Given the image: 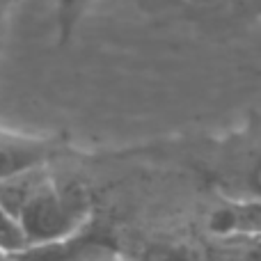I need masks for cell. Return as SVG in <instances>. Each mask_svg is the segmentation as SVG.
Returning a JSON list of instances; mask_svg holds the SVG:
<instances>
[{
    "label": "cell",
    "instance_id": "obj_1",
    "mask_svg": "<svg viewBox=\"0 0 261 261\" xmlns=\"http://www.w3.org/2000/svg\"><path fill=\"white\" fill-rule=\"evenodd\" d=\"M85 213L87 197L81 188H60L50 179L18 211L16 222L28 245H41L85 229Z\"/></svg>",
    "mask_w": 261,
    "mask_h": 261
},
{
    "label": "cell",
    "instance_id": "obj_2",
    "mask_svg": "<svg viewBox=\"0 0 261 261\" xmlns=\"http://www.w3.org/2000/svg\"><path fill=\"white\" fill-rule=\"evenodd\" d=\"M50 156H53V144L46 140L0 135V179L46 165Z\"/></svg>",
    "mask_w": 261,
    "mask_h": 261
},
{
    "label": "cell",
    "instance_id": "obj_3",
    "mask_svg": "<svg viewBox=\"0 0 261 261\" xmlns=\"http://www.w3.org/2000/svg\"><path fill=\"white\" fill-rule=\"evenodd\" d=\"M48 181H50V174L46 172V165L3 176V179H0V206H3L9 216L16 218L18 211L30 202L32 195L44 184H48Z\"/></svg>",
    "mask_w": 261,
    "mask_h": 261
},
{
    "label": "cell",
    "instance_id": "obj_4",
    "mask_svg": "<svg viewBox=\"0 0 261 261\" xmlns=\"http://www.w3.org/2000/svg\"><path fill=\"white\" fill-rule=\"evenodd\" d=\"M208 229L218 236H231L241 231L257 234L259 231V202L236 204V206H220L208 218Z\"/></svg>",
    "mask_w": 261,
    "mask_h": 261
},
{
    "label": "cell",
    "instance_id": "obj_5",
    "mask_svg": "<svg viewBox=\"0 0 261 261\" xmlns=\"http://www.w3.org/2000/svg\"><path fill=\"white\" fill-rule=\"evenodd\" d=\"M28 248L23 231L18 227L16 218L9 216L3 206H0V250L3 252H18V250Z\"/></svg>",
    "mask_w": 261,
    "mask_h": 261
},
{
    "label": "cell",
    "instance_id": "obj_6",
    "mask_svg": "<svg viewBox=\"0 0 261 261\" xmlns=\"http://www.w3.org/2000/svg\"><path fill=\"white\" fill-rule=\"evenodd\" d=\"M55 3H58L60 32H62V39H67V37L71 35L73 25L78 23V18L83 16V12H85L94 0H55Z\"/></svg>",
    "mask_w": 261,
    "mask_h": 261
},
{
    "label": "cell",
    "instance_id": "obj_7",
    "mask_svg": "<svg viewBox=\"0 0 261 261\" xmlns=\"http://www.w3.org/2000/svg\"><path fill=\"white\" fill-rule=\"evenodd\" d=\"M140 261H193V257L179 245H149Z\"/></svg>",
    "mask_w": 261,
    "mask_h": 261
},
{
    "label": "cell",
    "instance_id": "obj_8",
    "mask_svg": "<svg viewBox=\"0 0 261 261\" xmlns=\"http://www.w3.org/2000/svg\"><path fill=\"white\" fill-rule=\"evenodd\" d=\"M12 5H14V0H0V46H3V39H5V28H7Z\"/></svg>",
    "mask_w": 261,
    "mask_h": 261
},
{
    "label": "cell",
    "instance_id": "obj_9",
    "mask_svg": "<svg viewBox=\"0 0 261 261\" xmlns=\"http://www.w3.org/2000/svg\"><path fill=\"white\" fill-rule=\"evenodd\" d=\"M0 261H21V259L14 252H3V250H0Z\"/></svg>",
    "mask_w": 261,
    "mask_h": 261
},
{
    "label": "cell",
    "instance_id": "obj_10",
    "mask_svg": "<svg viewBox=\"0 0 261 261\" xmlns=\"http://www.w3.org/2000/svg\"><path fill=\"white\" fill-rule=\"evenodd\" d=\"M188 3H195V5H213L218 0H188Z\"/></svg>",
    "mask_w": 261,
    "mask_h": 261
}]
</instances>
